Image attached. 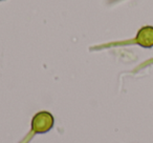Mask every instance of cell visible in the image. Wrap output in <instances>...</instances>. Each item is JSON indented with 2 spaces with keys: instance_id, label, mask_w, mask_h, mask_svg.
Segmentation results:
<instances>
[{
  "instance_id": "cell-2",
  "label": "cell",
  "mask_w": 153,
  "mask_h": 143,
  "mask_svg": "<svg viewBox=\"0 0 153 143\" xmlns=\"http://www.w3.org/2000/svg\"><path fill=\"white\" fill-rule=\"evenodd\" d=\"M132 44L140 45V46L144 47V49H151V47H153V26L152 25L142 26L137 31V33H136L135 37L133 39L105 43V44L94 46L90 49L91 51H96V49H108V47L121 46V45H132Z\"/></svg>"
},
{
  "instance_id": "cell-1",
  "label": "cell",
  "mask_w": 153,
  "mask_h": 143,
  "mask_svg": "<svg viewBox=\"0 0 153 143\" xmlns=\"http://www.w3.org/2000/svg\"><path fill=\"white\" fill-rule=\"evenodd\" d=\"M53 124H55V118L53 114L47 111L38 112L32 118L30 130L19 143H30V141H33L36 136L44 135L53 130Z\"/></svg>"
},
{
  "instance_id": "cell-3",
  "label": "cell",
  "mask_w": 153,
  "mask_h": 143,
  "mask_svg": "<svg viewBox=\"0 0 153 143\" xmlns=\"http://www.w3.org/2000/svg\"><path fill=\"white\" fill-rule=\"evenodd\" d=\"M0 1H3V0H0Z\"/></svg>"
}]
</instances>
